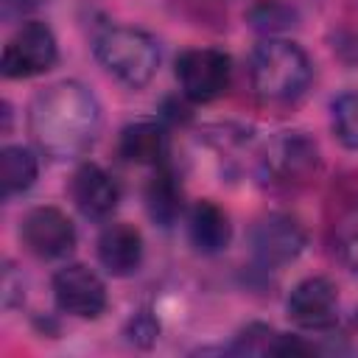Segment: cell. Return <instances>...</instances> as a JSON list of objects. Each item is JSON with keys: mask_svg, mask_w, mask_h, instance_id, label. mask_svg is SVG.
Wrapping results in <instances>:
<instances>
[{"mask_svg": "<svg viewBox=\"0 0 358 358\" xmlns=\"http://www.w3.org/2000/svg\"><path fill=\"white\" fill-rule=\"evenodd\" d=\"M154 176L145 187V207H148V215L154 218V224H159L162 229L173 227L176 218L182 215V182L176 176V171L171 168L168 159H162L159 165H154Z\"/></svg>", "mask_w": 358, "mask_h": 358, "instance_id": "cell-15", "label": "cell"}, {"mask_svg": "<svg viewBox=\"0 0 358 358\" xmlns=\"http://www.w3.org/2000/svg\"><path fill=\"white\" fill-rule=\"evenodd\" d=\"M67 190H70V199L78 207V213L87 218H106V215H112V210L120 201L117 182L112 179V173H106L95 162L78 165L76 173L70 176Z\"/></svg>", "mask_w": 358, "mask_h": 358, "instance_id": "cell-11", "label": "cell"}, {"mask_svg": "<svg viewBox=\"0 0 358 358\" xmlns=\"http://www.w3.org/2000/svg\"><path fill=\"white\" fill-rule=\"evenodd\" d=\"M117 154L134 165H159L168 154L165 129L154 120H134L123 126L117 137Z\"/></svg>", "mask_w": 358, "mask_h": 358, "instance_id": "cell-14", "label": "cell"}, {"mask_svg": "<svg viewBox=\"0 0 358 358\" xmlns=\"http://www.w3.org/2000/svg\"><path fill=\"white\" fill-rule=\"evenodd\" d=\"M39 176V162L31 148L25 145H6L0 151V182H3V199L20 196L34 187Z\"/></svg>", "mask_w": 358, "mask_h": 358, "instance_id": "cell-16", "label": "cell"}, {"mask_svg": "<svg viewBox=\"0 0 358 358\" xmlns=\"http://www.w3.org/2000/svg\"><path fill=\"white\" fill-rule=\"evenodd\" d=\"M92 53L112 78H117L120 84L131 90L145 87L157 76V67H159L157 39L131 25L103 28L92 42Z\"/></svg>", "mask_w": 358, "mask_h": 358, "instance_id": "cell-3", "label": "cell"}, {"mask_svg": "<svg viewBox=\"0 0 358 358\" xmlns=\"http://www.w3.org/2000/svg\"><path fill=\"white\" fill-rule=\"evenodd\" d=\"M56 59H59V45L53 31L39 20H28L8 36L3 48L0 70L6 78H34L48 73L56 64Z\"/></svg>", "mask_w": 358, "mask_h": 358, "instance_id": "cell-5", "label": "cell"}, {"mask_svg": "<svg viewBox=\"0 0 358 358\" xmlns=\"http://www.w3.org/2000/svg\"><path fill=\"white\" fill-rule=\"evenodd\" d=\"M288 319L302 330H330L338 322V288L327 277L299 280L285 299Z\"/></svg>", "mask_w": 358, "mask_h": 358, "instance_id": "cell-10", "label": "cell"}, {"mask_svg": "<svg viewBox=\"0 0 358 358\" xmlns=\"http://www.w3.org/2000/svg\"><path fill=\"white\" fill-rule=\"evenodd\" d=\"M336 252L341 263L358 274V199L347 207V213L336 224Z\"/></svg>", "mask_w": 358, "mask_h": 358, "instance_id": "cell-19", "label": "cell"}, {"mask_svg": "<svg viewBox=\"0 0 358 358\" xmlns=\"http://www.w3.org/2000/svg\"><path fill=\"white\" fill-rule=\"evenodd\" d=\"M322 165V154L316 140L305 131H280L260 159V171L274 185H302Z\"/></svg>", "mask_w": 358, "mask_h": 358, "instance_id": "cell-7", "label": "cell"}, {"mask_svg": "<svg viewBox=\"0 0 358 358\" xmlns=\"http://www.w3.org/2000/svg\"><path fill=\"white\" fill-rule=\"evenodd\" d=\"M246 20H249V25L255 31L274 36V34L285 31L288 25H294L296 11L285 0H255L249 6V11H246Z\"/></svg>", "mask_w": 358, "mask_h": 358, "instance_id": "cell-17", "label": "cell"}, {"mask_svg": "<svg viewBox=\"0 0 358 358\" xmlns=\"http://www.w3.org/2000/svg\"><path fill=\"white\" fill-rule=\"evenodd\" d=\"M126 336L140 347H151L157 341V336H159V322L148 310H140L137 316H131V322L126 327Z\"/></svg>", "mask_w": 358, "mask_h": 358, "instance_id": "cell-20", "label": "cell"}, {"mask_svg": "<svg viewBox=\"0 0 358 358\" xmlns=\"http://www.w3.org/2000/svg\"><path fill=\"white\" fill-rule=\"evenodd\" d=\"M330 117L338 143L350 151H358V90L341 92L330 103Z\"/></svg>", "mask_w": 358, "mask_h": 358, "instance_id": "cell-18", "label": "cell"}, {"mask_svg": "<svg viewBox=\"0 0 358 358\" xmlns=\"http://www.w3.org/2000/svg\"><path fill=\"white\" fill-rule=\"evenodd\" d=\"M308 246L305 227L288 213H268L257 218L249 229V249L257 266L282 268L294 263Z\"/></svg>", "mask_w": 358, "mask_h": 358, "instance_id": "cell-6", "label": "cell"}, {"mask_svg": "<svg viewBox=\"0 0 358 358\" xmlns=\"http://www.w3.org/2000/svg\"><path fill=\"white\" fill-rule=\"evenodd\" d=\"M176 81L190 103H213L229 90L232 59L218 48H190L176 59Z\"/></svg>", "mask_w": 358, "mask_h": 358, "instance_id": "cell-4", "label": "cell"}, {"mask_svg": "<svg viewBox=\"0 0 358 358\" xmlns=\"http://www.w3.org/2000/svg\"><path fill=\"white\" fill-rule=\"evenodd\" d=\"M50 288H53L56 308L76 319H98L109 305L103 280L98 277V271H92L84 263L62 266L53 274Z\"/></svg>", "mask_w": 358, "mask_h": 358, "instance_id": "cell-8", "label": "cell"}, {"mask_svg": "<svg viewBox=\"0 0 358 358\" xmlns=\"http://www.w3.org/2000/svg\"><path fill=\"white\" fill-rule=\"evenodd\" d=\"M95 252H98V263L106 268V274L129 277L143 263V235L137 227H131L126 221L106 224L98 235Z\"/></svg>", "mask_w": 358, "mask_h": 358, "instance_id": "cell-12", "label": "cell"}, {"mask_svg": "<svg viewBox=\"0 0 358 358\" xmlns=\"http://www.w3.org/2000/svg\"><path fill=\"white\" fill-rule=\"evenodd\" d=\"M20 241L31 255L42 260H59L76 249V224L64 210L42 204L22 215Z\"/></svg>", "mask_w": 358, "mask_h": 358, "instance_id": "cell-9", "label": "cell"}, {"mask_svg": "<svg viewBox=\"0 0 358 358\" xmlns=\"http://www.w3.org/2000/svg\"><path fill=\"white\" fill-rule=\"evenodd\" d=\"M187 238L196 252L201 255H218L232 241V224L229 215L210 199H201L187 213Z\"/></svg>", "mask_w": 358, "mask_h": 358, "instance_id": "cell-13", "label": "cell"}, {"mask_svg": "<svg viewBox=\"0 0 358 358\" xmlns=\"http://www.w3.org/2000/svg\"><path fill=\"white\" fill-rule=\"evenodd\" d=\"M310 78L313 64L308 53L291 39L268 36L255 45L249 56V81L263 103H294L305 95Z\"/></svg>", "mask_w": 358, "mask_h": 358, "instance_id": "cell-2", "label": "cell"}, {"mask_svg": "<svg viewBox=\"0 0 358 358\" xmlns=\"http://www.w3.org/2000/svg\"><path fill=\"white\" fill-rule=\"evenodd\" d=\"M28 131L39 154L56 162H73L84 157L101 134V103L81 81H53L31 101Z\"/></svg>", "mask_w": 358, "mask_h": 358, "instance_id": "cell-1", "label": "cell"}]
</instances>
